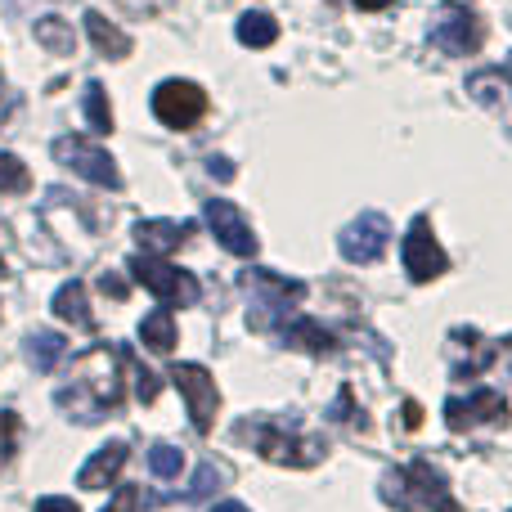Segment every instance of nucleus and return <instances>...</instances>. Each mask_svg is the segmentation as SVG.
<instances>
[{"label":"nucleus","mask_w":512,"mask_h":512,"mask_svg":"<svg viewBox=\"0 0 512 512\" xmlns=\"http://www.w3.org/2000/svg\"><path fill=\"white\" fill-rule=\"evenodd\" d=\"M364 14H378V9H391V0H355Z\"/></svg>","instance_id":"c9c22d12"},{"label":"nucleus","mask_w":512,"mask_h":512,"mask_svg":"<svg viewBox=\"0 0 512 512\" xmlns=\"http://www.w3.org/2000/svg\"><path fill=\"white\" fill-rule=\"evenodd\" d=\"M171 0H122V9H131V14H140V18H149V14H158V9H167Z\"/></svg>","instance_id":"2f4dec72"},{"label":"nucleus","mask_w":512,"mask_h":512,"mask_svg":"<svg viewBox=\"0 0 512 512\" xmlns=\"http://www.w3.org/2000/svg\"><path fill=\"white\" fill-rule=\"evenodd\" d=\"M504 427L508 423V400L499 391H472V396L445 400V427L450 432H472V427Z\"/></svg>","instance_id":"1a4fd4ad"},{"label":"nucleus","mask_w":512,"mask_h":512,"mask_svg":"<svg viewBox=\"0 0 512 512\" xmlns=\"http://www.w3.org/2000/svg\"><path fill=\"white\" fill-rule=\"evenodd\" d=\"M126 355L113 351V346H95L86 351L77 364H72L68 382L54 391V405L63 409L77 423H99L104 414H113L117 405L126 400Z\"/></svg>","instance_id":"f257e3e1"},{"label":"nucleus","mask_w":512,"mask_h":512,"mask_svg":"<svg viewBox=\"0 0 512 512\" xmlns=\"http://www.w3.org/2000/svg\"><path fill=\"white\" fill-rule=\"evenodd\" d=\"M274 333H279L288 346L310 351V355H333L337 351V337L328 333L324 324H315V319H288V324H274Z\"/></svg>","instance_id":"a211bd4d"},{"label":"nucleus","mask_w":512,"mask_h":512,"mask_svg":"<svg viewBox=\"0 0 512 512\" xmlns=\"http://www.w3.org/2000/svg\"><path fill=\"white\" fill-rule=\"evenodd\" d=\"M135 508H140V490H135V486H122V490L113 495V504H108L104 512H135Z\"/></svg>","instance_id":"7c9ffc66"},{"label":"nucleus","mask_w":512,"mask_h":512,"mask_svg":"<svg viewBox=\"0 0 512 512\" xmlns=\"http://www.w3.org/2000/svg\"><path fill=\"white\" fill-rule=\"evenodd\" d=\"M405 270H409V279L414 283H432V279H441V274L450 270V256H445V248L436 243L432 221H427V216H418V221L409 225V234H405Z\"/></svg>","instance_id":"6e6552de"},{"label":"nucleus","mask_w":512,"mask_h":512,"mask_svg":"<svg viewBox=\"0 0 512 512\" xmlns=\"http://www.w3.org/2000/svg\"><path fill=\"white\" fill-rule=\"evenodd\" d=\"M387 234H391V221L382 212H364L337 234V248H342L346 261L364 265V261H378L387 252Z\"/></svg>","instance_id":"9b49d317"},{"label":"nucleus","mask_w":512,"mask_h":512,"mask_svg":"<svg viewBox=\"0 0 512 512\" xmlns=\"http://www.w3.org/2000/svg\"><path fill=\"white\" fill-rule=\"evenodd\" d=\"M54 162H63L68 171H77L81 180H90V185H99V189H122V171H117V162L108 158L99 144L81 140V135H63V140H54Z\"/></svg>","instance_id":"39448f33"},{"label":"nucleus","mask_w":512,"mask_h":512,"mask_svg":"<svg viewBox=\"0 0 512 512\" xmlns=\"http://www.w3.org/2000/svg\"><path fill=\"white\" fill-rule=\"evenodd\" d=\"M27 189H32L27 167L14 158V153H0V194H27Z\"/></svg>","instance_id":"bb28decb"},{"label":"nucleus","mask_w":512,"mask_h":512,"mask_svg":"<svg viewBox=\"0 0 512 512\" xmlns=\"http://www.w3.org/2000/svg\"><path fill=\"white\" fill-rule=\"evenodd\" d=\"M400 414H405V427H418V423H423V409H418L414 400H409V405L400 409Z\"/></svg>","instance_id":"f704fd0d"},{"label":"nucleus","mask_w":512,"mask_h":512,"mask_svg":"<svg viewBox=\"0 0 512 512\" xmlns=\"http://www.w3.org/2000/svg\"><path fill=\"white\" fill-rule=\"evenodd\" d=\"M126 441H108L104 450H95V459L81 468V486L86 490H104V486H117V477H122V468H126Z\"/></svg>","instance_id":"f3484780"},{"label":"nucleus","mask_w":512,"mask_h":512,"mask_svg":"<svg viewBox=\"0 0 512 512\" xmlns=\"http://www.w3.org/2000/svg\"><path fill=\"white\" fill-rule=\"evenodd\" d=\"M86 122L95 135H108L113 131V108H108V90L99 86V81H90L86 86Z\"/></svg>","instance_id":"393cba45"},{"label":"nucleus","mask_w":512,"mask_h":512,"mask_svg":"<svg viewBox=\"0 0 512 512\" xmlns=\"http://www.w3.org/2000/svg\"><path fill=\"white\" fill-rule=\"evenodd\" d=\"M153 113H158L162 126H171V131H189V126L203 122L207 113V90L194 86V81H162L158 90H153Z\"/></svg>","instance_id":"423d86ee"},{"label":"nucleus","mask_w":512,"mask_h":512,"mask_svg":"<svg viewBox=\"0 0 512 512\" xmlns=\"http://www.w3.org/2000/svg\"><path fill=\"white\" fill-rule=\"evenodd\" d=\"M207 171H212V176H216V180H230V176H234L230 158H221V153H216V158H207Z\"/></svg>","instance_id":"72a5a7b5"},{"label":"nucleus","mask_w":512,"mask_h":512,"mask_svg":"<svg viewBox=\"0 0 512 512\" xmlns=\"http://www.w3.org/2000/svg\"><path fill=\"white\" fill-rule=\"evenodd\" d=\"M333 5H337V0H333Z\"/></svg>","instance_id":"a19ab883"},{"label":"nucleus","mask_w":512,"mask_h":512,"mask_svg":"<svg viewBox=\"0 0 512 512\" xmlns=\"http://www.w3.org/2000/svg\"><path fill=\"white\" fill-rule=\"evenodd\" d=\"M63 351H68V342H63L59 333H32L27 337V360L36 364V373H50L54 364L63 360Z\"/></svg>","instance_id":"5701e85b"},{"label":"nucleus","mask_w":512,"mask_h":512,"mask_svg":"<svg viewBox=\"0 0 512 512\" xmlns=\"http://www.w3.org/2000/svg\"><path fill=\"white\" fill-rule=\"evenodd\" d=\"M221 468L216 463H198V472H194V481H189V490H185V499H207L216 486H221Z\"/></svg>","instance_id":"cd10ccee"},{"label":"nucleus","mask_w":512,"mask_h":512,"mask_svg":"<svg viewBox=\"0 0 512 512\" xmlns=\"http://www.w3.org/2000/svg\"><path fill=\"white\" fill-rule=\"evenodd\" d=\"M504 360H508V369H512V337H504Z\"/></svg>","instance_id":"58836bf2"},{"label":"nucleus","mask_w":512,"mask_h":512,"mask_svg":"<svg viewBox=\"0 0 512 512\" xmlns=\"http://www.w3.org/2000/svg\"><path fill=\"white\" fill-rule=\"evenodd\" d=\"M140 342L149 346V351H158V355L176 351V342H180L176 315H171L167 306H162V310H153V315H144V324H140Z\"/></svg>","instance_id":"aec40b11"},{"label":"nucleus","mask_w":512,"mask_h":512,"mask_svg":"<svg viewBox=\"0 0 512 512\" xmlns=\"http://www.w3.org/2000/svg\"><path fill=\"white\" fill-rule=\"evenodd\" d=\"M36 41H41L50 54H72L77 50V36H72V27L63 23V18H36Z\"/></svg>","instance_id":"b1692460"},{"label":"nucleus","mask_w":512,"mask_h":512,"mask_svg":"<svg viewBox=\"0 0 512 512\" xmlns=\"http://www.w3.org/2000/svg\"><path fill=\"white\" fill-rule=\"evenodd\" d=\"M0 274H9V270H5V256H0Z\"/></svg>","instance_id":"ea45409f"},{"label":"nucleus","mask_w":512,"mask_h":512,"mask_svg":"<svg viewBox=\"0 0 512 512\" xmlns=\"http://www.w3.org/2000/svg\"><path fill=\"white\" fill-rule=\"evenodd\" d=\"M432 41H436V50H445L450 59H463V54H477L481 45H486V23H481L472 9L459 5L432 23Z\"/></svg>","instance_id":"9d476101"},{"label":"nucleus","mask_w":512,"mask_h":512,"mask_svg":"<svg viewBox=\"0 0 512 512\" xmlns=\"http://www.w3.org/2000/svg\"><path fill=\"white\" fill-rule=\"evenodd\" d=\"M54 315L77 324V328H95V315H90V306H86V283L81 279L63 283V288L54 292Z\"/></svg>","instance_id":"412c9836"},{"label":"nucleus","mask_w":512,"mask_h":512,"mask_svg":"<svg viewBox=\"0 0 512 512\" xmlns=\"http://www.w3.org/2000/svg\"><path fill=\"white\" fill-rule=\"evenodd\" d=\"M104 292H113V297H122V292H126V283H122V279H104Z\"/></svg>","instance_id":"e433bc0d"},{"label":"nucleus","mask_w":512,"mask_h":512,"mask_svg":"<svg viewBox=\"0 0 512 512\" xmlns=\"http://www.w3.org/2000/svg\"><path fill=\"white\" fill-rule=\"evenodd\" d=\"M203 212H207V230L216 234V243H221L225 252H234V256H256V248H261V243H256L252 225L243 221V216L234 212L225 198H207Z\"/></svg>","instance_id":"f8f14e48"},{"label":"nucleus","mask_w":512,"mask_h":512,"mask_svg":"<svg viewBox=\"0 0 512 512\" xmlns=\"http://www.w3.org/2000/svg\"><path fill=\"white\" fill-rule=\"evenodd\" d=\"M468 90L477 104H486L490 113H499L504 122H512V68H486V72H472Z\"/></svg>","instance_id":"4468645a"},{"label":"nucleus","mask_w":512,"mask_h":512,"mask_svg":"<svg viewBox=\"0 0 512 512\" xmlns=\"http://www.w3.org/2000/svg\"><path fill=\"white\" fill-rule=\"evenodd\" d=\"M239 41L248 45V50H265V45L279 41V23H274L270 14H261V9H252V14L239 18Z\"/></svg>","instance_id":"4be33fe9"},{"label":"nucleus","mask_w":512,"mask_h":512,"mask_svg":"<svg viewBox=\"0 0 512 512\" xmlns=\"http://www.w3.org/2000/svg\"><path fill=\"white\" fill-rule=\"evenodd\" d=\"M239 436L261 459L279 463V468H315V463H324V441L279 423V418H252V423L239 427Z\"/></svg>","instance_id":"7ed1b4c3"},{"label":"nucleus","mask_w":512,"mask_h":512,"mask_svg":"<svg viewBox=\"0 0 512 512\" xmlns=\"http://www.w3.org/2000/svg\"><path fill=\"white\" fill-rule=\"evenodd\" d=\"M189 234H194V221H140L135 225V243L153 256H167V252L185 248Z\"/></svg>","instance_id":"dca6fc26"},{"label":"nucleus","mask_w":512,"mask_h":512,"mask_svg":"<svg viewBox=\"0 0 512 512\" xmlns=\"http://www.w3.org/2000/svg\"><path fill=\"white\" fill-rule=\"evenodd\" d=\"M131 274H135V283H144V288H149L167 310L194 306V301L203 297V283H198L194 274H189V270H176L171 261H162V256H153V252L135 256V261H131Z\"/></svg>","instance_id":"20e7f679"},{"label":"nucleus","mask_w":512,"mask_h":512,"mask_svg":"<svg viewBox=\"0 0 512 512\" xmlns=\"http://www.w3.org/2000/svg\"><path fill=\"white\" fill-rule=\"evenodd\" d=\"M378 490L396 512H463L459 499L450 495L445 472L427 459H414V463H405V468H391Z\"/></svg>","instance_id":"f03ea898"},{"label":"nucleus","mask_w":512,"mask_h":512,"mask_svg":"<svg viewBox=\"0 0 512 512\" xmlns=\"http://www.w3.org/2000/svg\"><path fill=\"white\" fill-rule=\"evenodd\" d=\"M149 468H153V477H162V481H176L180 472H185V450H176V445H153L149 450Z\"/></svg>","instance_id":"a878e982"},{"label":"nucleus","mask_w":512,"mask_h":512,"mask_svg":"<svg viewBox=\"0 0 512 512\" xmlns=\"http://www.w3.org/2000/svg\"><path fill=\"white\" fill-rule=\"evenodd\" d=\"M126 364L135 369V396H140V405H153L158 400V373H149L135 355H126Z\"/></svg>","instance_id":"c756f323"},{"label":"nucleus","mask_w":512,"mask_h":512,"mask_svg":"<svg viewBox=\"0 0 512 512\" xmlns=\"http://www.w3.org/2000/svg\"><path fill=\"white\" fill-rule=\"evenodd\" d=\"M490 364H495V351L486 346V337L477 333V328H454L450 333V373L454 378H477V373H486Z\"/></svg>","instance_id":"ddd939ff"},{"label":"nucleus","mask_w":512,"mask_h":512,"mask_svg":"<svg viewBox=\"0 0 512 512\" xmlns=\"http://www.w3.org/2000/svg\"><path fill=\"white\" fill-rule=\"evenodd\" d=\"M18 450V414L14 409H0V468L14 459Z\"/></svg>","instance_id":"c85d7f7f"},{"label":"nucleus","mask_w":512,"mask_h":512,"mask_svg":"<svg viewBox=\"0 0 512 512\" xmlns=\"http://www.w3.org/2000/svg\"><path fill=\"white\" fill-rule=\"evenodd\" d=\"M171 382L180 387V396H185V405H189V423L198 427V436H207L216 427V409H221V391H216L212 373H207L203 364H176Z\"/></svg>","instance_id":"0eeeda50"},{"label":"nucleus","mask_w":512,"mask_h":512,"mask_svg":"<svg viewBox=\"0 0 512 512\" xmlns=\"http://www.w3.org/2000/svg\"><path fill=\"white\" fill-rule=\"evenodd\" d=\"M36 512H81L72 499H63V495H45L41 504H36Z\"/></svg>","instance_id":"473e14b6"},{"label":"nucleus","mask_w":512,"mask_h":512,"mask_svg":"<svg viewBox=\"0 0 512 512\" xmlns=\"http://www.w3.org/2000/svg\"><path fill=\"white\" fill-rule=\"evenodd\" d=\"M212 512H252V508H243V504H234V499H225V504H216Z\"/></svg>","instance_id":"4c0bfd02"},{"label":"nucleus","mask_w":512,"mask_h":512,"mask_svg":"<svg viewBox=\"0 0 512 512\" xmlns=\"http://www.w3.org/2000/svg\"><path fill=\"white\" fill-rule=\"evenodd\" d=\"M459 5H463V0H459Z\"/></svg>","instance_id":"79ce46f5"},{"label":"nucleus","mask_w":512,"mask_h":512,"mask_svg":"<svg viewBox=\"0 0 512 512\" xmlns=\"http://www.w3.org/2000/svg\"><path fill=\"white\" fill-rule=\"evenodd\" d=\"M86 36L104 59H126V54H131V36H126L117 23H108L104 14H95V9L86 14Z\"/></svg>","instance_id":"6ab92c4d"},{"label":"nucleus","mask_w":512,"mask_h":512,"mask_svg":"<svg viewBox=\"0 0 512 512\" xmlns=\"http://www.w3.org/2000/svg\"><path fill=\"white\" fill-rule=\"evenodd\" d=\"M243 283L261 297V306H274V310H288V306H297V301L306 297V283L283 279V274H274V270H248L243 274Z\"/></svg>","instance_id":"2eb2a0df"}]
</instances>
